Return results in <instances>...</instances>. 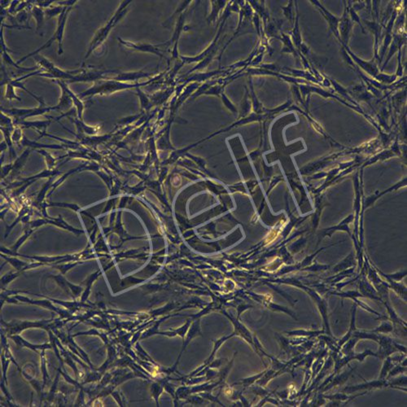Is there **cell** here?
<instances>
[{"instance_id":"cell-1","label":"cell","mask_w":407,"mask_h":407,"mask_svg":"<svg viewBox=\"0 0 407 407\" xmlns=\"http://www.w3.org/2000/svg\"><path fill=\"white\" fill-rule=\"evenodd\" d=\"M166 71L163 72L159 76H157L155 78H153L147 82L142 83H134V84H129V83H122V82H118V81L111 80L109 78H106V79H101V80H98L94 83L90 88H88V90H84L83 92L79 94L78 97L80 98L81 100H83L85 98H91L96 95H108L113 93L117 92V91H120V90H127V89H133V88H140V87L142 86L149 85L150 83H154L156 81L160 80L163 76L165 75Z\"/></svg>"},{"instance_id":"cell-2","label":"cell","mask_w":407,"mask_h":407,"mask_svg":"<svg viewBox=\"0 0 407 407\" xmlns=\"http://www.w3.org/2000/svg\"><path fill=\"white\" fill-rule=\"evenodd\" d=\"M130 3H131V1H123V3H121L120 7L118 8L117 12L114 13V15L107 21V24L105 26H103L102 28H100V30L95 33V36L93 37L92 40L90 41V45L88 47V52L86 53L84 59H83L82 67H83L86 60L89 58V56L96 49L100 48L105 43V41L108 37V35H109L110 32H111V30L115 27L117 24L123 19V17L127 13V7L128 5H130Z\"/></svg>"},{"instance_id":"cell-3","label":"cell","mask_w":407,"mask_h":407,"mask_svg":"<svg viewBox=\"0 0 407 407\" xmlns=\"http://www.w3.org/2000/svg\"><path fill=\"white\" fill-rule=\"evenodd\" d=\"M72 7H65V9L63 11V13L59 16V18H58L57 27H56L55 33L53 34V37L45 44H43L42 47L38 48L37 50L34 51L32 53H29L28 55H25V56L20 58V60L17 61V64L18 65L24 62L25 60H27L28 58L33 57L35 55H38V53L42 52V51L50 48L54 42H57L58 43V55H62L63 52H64L63 51V39H64V35H65V25H66L68 17H69V14H70V12L72 10Z\"/></svg>"},{"instance_id":"cell-4","label":"cell","mask_w":407,"mask_h":407,"mask_svg":"<svg viewBox=\"0 0 407 407\" xmlns=\"http://www.w3.org/2000/svg\"><path fill=\"white\" fill-rule=\"evenodd\" d=\"M33 57L37 64L42 67V69L46 70V72L38 74V77L51 78L53 80L64 81L65 83H67L83 70V68L81 67L78 70H63L54 65V63L52 62L50 60H48V58H46L43 55L38 54Z\"/></svg>"},{"instance_id":"cell-5","label":"cell","mask_w":407,"mask_h":407,"mask_svg":"<svg viewBox=\"0 0 407 407\" xmlns=\"http://www.w3.org/2000/svg\"><path fill=\"white\" fill-rule=\"evenodd\" d=\"M52 110H57L55 106H48L46 104H39L38 107L32 108H1V111L4 113H8L14 117L15 120L25 121V118L34 117V116L43 115L45 113L50 112Z\"/></svg>"},{"instance_id":"cell-6","label":"cell","mask_w":407,"mask_h":407,"mask_svg":"<svg viewBox=\"0 0 407 407\" xmlns=\"http://www.w3.org/2000/svg\"><path fill=\"white\" fill-rule=\"evenodd\" d=\"M83 68V70L78 74L74 76L71 80L67 82V84L77 83H95L96 81L101 79H106L108 73H115L118 72V70H97L92 68Z\"/></svg>"},{"instance_id":"cell-7","label":"cell","mask_w":407,"mask_h":407,"mask_svg":"<svg viewBox=\"0 0 407 407\" xmlns=\"http://www.w3.org/2000/svg\"><path fill=\"white\" fill-rule=\"evenodd\" d=\"M118 40L121 44L125 46L126 48H131L135 51H139V52H142V53H152V54H155L158 55L159 57L165 58L168 60V65H170V60L165 56V53H166V48L164 46V43H160L158 45H152V44H148V43H134L131 42H128V41L123 40L122 38L118 37Z\"/></svg>"},{"instance_id":"cell-8","label":"cell","mask_w":407,"mask_h":407,"mask_svg":"<svg viewBox=\"0 0 407 407\" xmlns=\"http://www.w3.org/2000/svg\"><path fill=\"white\" fill-rule=\"evenodd\" d=\"M341 46L345 48L348 54L350 55L355 65H357V67L361 68L362 70H364L365 72H367L369 75L372 76L374 78L380 73L377 60H375V58H373L372 60H369V61L362 60L361 58L358 57L357 55H355L354 53H352L348 46Z\"/></svg>"},{"instance_id":"cell-9","label":"cell","mask_w":407,"mask_h":407,"mask_svg":"<svg viewBox=\"0 0 407 407\" xmlns=\"http://www.w3.org/2000/svg\"><path fill=\"white\" fill-rule=\"evenodd\" d=\"M343 3H344V6H345V10H344V13H343L342 17H341V18H340L338 30H339L340 40H341V43L340 44L341 45L348 46L354 23H353L352 20L350 19V13H349V7H348L346 1H343Z\"/></svg>"},{"instance_id":"cell-10","label":"cell","mask_w":407,"mask_h":407,"mask_svg":"<svg viewBox=\"0 0 407 407\" xmlns=\"http://www.w3.org/2000/svg\"><path fill=\"white\" fill-rule=\"evenodd\" d=\"M310 3L314 4L315 7H317L318 10L319 11L322 17L325 18V20H327V23H328L330 33H332L335 35L336 38H337L338 41L341 43L340 34H339V30H338L340 18H336V16L330 13L329 11L327 10V8H325L324 6L322 5V3H320L317 0H311Z\"/></svg>"},{"instance_id":"cell-11","label":"cell","mask_w":407,"mask_h":407,"mask_svg":"<svg viewBox=\"0 0 407 407\" xmlns=\"http://www.w3.org/2000/svg\"><path fill=\"white\" fill-rule=\"evenodd\" d=\"M406 43H407V34L406 33H392V42L390 43L389 50L388 53L386 60H385V64L383 65L382 68L380 70L381 72H382L383 70H385L388 63L389 62L390 59L392 58V55H394L395 53H397L398 51L401 50L402 46H404Z\"/></svg>"},{"instance_id":"cell-12","label":"cell","mask_w":407,"mask_h":407,"mask_svg":"<svg viewBox=\"0 0 407 407\" xmlns=\"http://www.w3.org/2000/svg\"><path fill=\"white\" fill-rule=\"evenodd\" d=\"M152 75H153V73H151V72H143V70H140L139 72H118V75L115 76V77L107 78H109L111 80L126 83V82H130V81L135 82V81L140 80V79H142L143 78H148Z\"/></svg>"},{"instance_id":"cell-13","label":"cell","mask_w":407,"mask_h":407,"mask_svg":"<svg viewBox=\"0 0 407 407\" xmlns=\"http://www.w3.org/2000/svg\"><path fill=\"white\" fill-rule=\"evenodd\" d=\"M1 55H2V58H3V65H6L7 66H9V67L13 68L14 70H18V72H20V73H26V74H28L30 72L38 70V67L25 68L18 65L17 62H15L12 59L11 55H9V52H8V51H1Z\"/></svg>"},{"instance_id":"cell-14","label":"cell","mask_w":407,"mask_h":407,"mask_svg":"<svg viewBox=\"0 0 407 407\" xmlns=\"http://www.w3.org/2000/svg\"><path fill=\"white\" fill-rule=\"evenodd\" d=\"M30 13L35 18V20H36V25H37L36 31L38 32L43 28L44 19H45L46 17L45 11H44L43 8L35 5V1H34V4H33L32 7L30 9Z\"/></svg>"},{"instance_id":"cell-15","label":"cell","mask_w":407,"mask_h":407,"mask_svg":"<svg viewBox=\"0 0 407 407\" xmlns=\"http://www.w3.org/2000/svg\"><path fill=\"white\" fill-rule=\"evenodd\" d=\"M397 76L395 74H386L384 72H380L375 78V80L377 81L379 83L384 85L390 86L392 85V83H394L395 81L397 80Z\"/></svg>"},{"instance_id":"cell-16","label":"cell","mask_w":407,"mask_h":407,"mask_svg":"<svg viewBox=\"0 0 407 407\" xmlns=\"http://www.w3.org/2000/svg\"><path fill=\"white\" fill-rule=\"evenodd\" d=\"M65 8V7L61 5L54 6V7L51 6L50 8H47L44 10L45 11L46 18L51 19V18H55V17L59 18V16L63 13Z\"/></svg>"},{"instance_id":"cell-17","label":"cell","mask_w":407,"mask_h":407,"mask_svg":"<svg viewBox=\"0 0 407 407\" xmlns=\"http://www.w3.org/2000/svg\"><path fill=\"white\" fill-rule=\"evenodd\" d=\"M15 89L16 88L11 83H7L5 85V94H4V96H5L7 100H10V101L14 100L21 101V98L19 97L17 95Z\"/></svg>"},{"instance_id":"cell-18","label":"cell","mask_w":407,"mask_h":407,"mask_svg":"<svg viewBox=\"0 0 407 407\" xmlns=\"http://www.w3.org/2000/svg\"><path fill=\"white\" fill-rule=\"evenodd\" d=\"M282 9L287 20H289L292 25H294L296 18H295L294 8H293V1H289L288 4L286 7L282 8Z\"/></svg>"},{"instance_id":"cell-19","label":"cell","mask_w":407,"mask_h":407,"mask_svg":"<svg viewBox=\"0 0 407 407\" xmlns=\"http://www.w3.org/2000/svg\"><path fill=\"white\" fill-rule=\"evenodd\" d=\"M136 90H137V95H139V98H140V103H141V106H142V108H145V109L150 108L153 105V102H152L150 97H148L147 95H145L144 93L142 92L140 88H137Z\"/></svg>"},{"instance_id":"cell-20","label":"cell","mask_w":407,"mask_h":407,"mask_svg":"<svg viewBox=\"0 0 407 407\" xmlns=\"http://www.w3.org/2000/svg\"><path fill=\"white\" fill-rule=\"evenodd\" d=\"M38 153L42 154V155L45 158L46 161H47V164H48V169H49V170L53 169V168L55 166V159H54V158H53V157L49 154V153H48L47 152L43 150H39L38 151Z\"/></svg>"},{"instance_id":"cell-21","label":"cell","mask_w":407,"mask_h":407,"mask_svg":"<svg viewBox=\"0 0 407 407\" xmlns=\"http://www.w3.org/2000/svg\"><path fill=\"white\" fill-rule=\"evenodd\" d=\"M55 2H56V1H54V0H43V1L35 0V4L45 10L47 8H50L51 6L55 3Z\"/></svg>"},{"instance_id":"cell-22","label":"cell","mask_w":407,"mask_h":407,"mask_svg":"<svg viewBox=\"0 0 407 407\" xmlns=\"http://www.w3.org/2000/svg\"><path fill=\"white\" fill-rule=\"evenodd\" d=\"M398 53V67H397V72L395 73V75L397 76V78H402L403 75V66L402 65V49L397 52Z\"/></svg>"},{"instance_id":"cell-23","label":"cell","mask_w":407,"mask_h":407,"mask_svg":"<svg viewBox=\"0 0 407 407\" xmlns=\"http://www.w3.org/2000/svg\"><path fill=\"white\" fill-rule=\"evenodd\" d=\"M21 137H22L21 130H20V128L19 126H17L14 131H13V135H12V140H13V142H16V143H19L20 140H22Z\"/></svg>"},{"instance_id":"cell-24","label":"cell","mask_w":407,"mask_h":407,"mask_svg":"<svg viewBox=\"0 0 407 407\" xmlns=\"http://www.w3.org/2000/svg\"><path fill=\"white\" fill-rule=\"evenodd\" d=\"M392 330V326L389 323H383L382 326L379 328L374 331V332H390Z\"/></svg>"}]
</instances>
